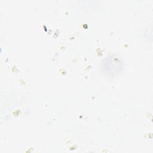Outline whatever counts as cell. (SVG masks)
I'll list each match as a JSON object with an SVG mask.
<instances>
[{
	"label": "cell",
	"instance_id": "1",
	"mask_svg": "<svg viewBox=\"0 0 153 153\" xmlns=\"http://www.w3.org/2000/svg\"><path fill=\"white\" fill-rule=\"evenodd\" d=\"M123 65V61L119 56L115 54H109L102 61V71L109 76H115L122 72Z\"/></svg>",
	"mask_w": 153,
	"mask_h": 153
}]
</instances>
